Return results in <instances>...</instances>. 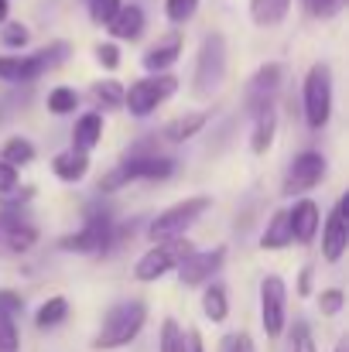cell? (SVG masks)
I'll list each match as a JSON object with an SVG mask.
<instances>
[{"label":"cell","instance_id":"23","mask_svg":"<svg viewBox=\"0 0 349 352\" xmlns=\"http://www.w3.org/2000/svg\"><path fill=\"white\" fill-rule=\"evenodd\" d=\"M209 123V110H189V113H182V117H175L168 126H165V140H171V144H182V140H189V137H195L202 126Z\"/></svg>","mask_w":349,"mask_h":352},{"label":"cell","instance_id":"6","mask_svg":"<svg viewBox=\"0 0 349 352\" xmlns=\"http://www.w3.org/2000/svg\"><path fill=\"white\" fill-rule=\"evenodd\" d=\"M213 206V199L209 195H192V199H182V202H175L171 209H165L161 216H154L151 219V226H147V236H151V243H161V239H175V236H185L199 219H202V212Z\"/></svg>","mask_w":349,"mask_h":352},{"label":"cell","instance_id":"4","mask_svg":"<svg viewBox=\"0 0 349 352\" xmlns=\"http://www.w3.org/2000/svg\"><path fill=\"white\" fill-rule=\"evenodd\" d=\"M175 93H178V79L171 72H147L144 79L130 82V89H123V107L130 110V117H151Z\"/></svg>","mask_w":349,"mask_h":352},{"label":"cell","instance_id":"34","mask_svg":"<svg viewBox=\"0 0 349 352\" xmlns=\"http://www.w3.org/2000/svg\"><path fill=\"white\" fill-rule=\"evenodd\" d=\"M0 352H21V336L14 325V315L0 311Z\"/></svg>","mask_w":349,"mask_h":352},{"label":"cell","instance_id":"25","mask_svg":"<svg viewBox=\"0 0 349 352\" xmlns=\"http://www.w3.org/2000/svg\"><path fill=\"white\" fill-rule=\"evenodd\" d=\"M284 246H291L288 209L274 212V216H271V223H267V230H264V236H260V250H284Z\"/></svg>","mask_w":349,"mask_h":352},{"label":"cell","instance_id":"37","mask_svg":"<svg viewBox=\"0 0 349 352\" xmlns=\"http://www.w3.org/2000/svg\"><path fill=\"white\" fill-rule=\"evenodd\" d=\"M302 3L308 7V14H312V17H319V21H329V17H332V14H336L343 3H346V0H302Z\"/></svg>","mask_w":349,"mask_h":352},{"label":"cell","instance_id":"29","mask_svg":"<svg viewBox=\"0 0 349 352\" xmlns=\"http://www.w3.org/2000/svg\"><path fill=\"white\" fill-rule=\"evenodd\" d=\"M89 96L103 107V110H116V107H123V86L116 82V79H103V82H93V89H89Z\"/></svg>","mask_w":349,"mask_h":352},{"label":"cell","instance_id":"35","mask_svg":"<svg viewBox=\"0 0 349 352\" xmlns=\"http://www.w3.org/2000/svg\"><path fill=\"white\" fill-rule=\"evenodd\" d=\"M343 305H346V291H343V287H326V291L319 294V311H322L326 318L339 315Z\"/></svg>","mask_w":349,"mask_h":352},{"label":"cell","instance_id":"26","mask_svg":"<svg viewBox=\"0 0 349 352\" xmlns=\"http://www.w3.org/2000/svg\"><path fill=\"white\" fill-rule=\"evenodd\" d=\"M69 318V301L62 298V294H55V298H48L41 308H38V315H34V325L45 332V329H55V325H62Z\"/></svg>","mask_w":349,"mask_h":352},{"label":"cell","instance_id":"27","mask_svg":"<svg viewBox=\"0 0 349 352\" xmlns=\"http://www.w3.org/2000/svg\"><path fill=\"white\" fill-rule=\"evenodd\" d=\"M0 157L7 164H14V168H24V164L34 161V144L28 137H7L3 147H0Z\"/></svg>","mask_w":349,"mask_h":352},{"label":"cell","instance_id":"16","mask_svg":"<svg viewBox=\"0 0 349 352\" xmlns=\"http://www.w3.org/2000/svg\"><path fill=\"white\" fill-rule=\"evenodd\" d=\"M281 79H284V65H281V62H264V65L253 72L250 86H246L250 107L257 110V107L271 103V100H274V93L281 89Z\"/></svg>","mask_w":349,"mask_h":352},{"label":"cell","instance_id":"19","mask_svg":"<svg viewBox=\"0 0 349 352\" xmlns=\"http://www.w3.org/2000/svg\"><path fill=\"white\" fill-rule=\"evenodd\" d=\"M89 171V151H79V147H69V151H59L52 157V175L65 185L72 182H83Z\"/></svg>","mask_w":349,"mask_h":352},{"label":"cell","instance_id":"31","mask_svg":"<svg viewBox=\"0 0 349 352\" xmlns=\"http://www.w3.org/2000/svg\"><path fill=\"white\" fill-rule=\"evenodd\" d=\"M195 10H199V0H165V17H168L171 24L192 21Z\"/></svg>","mask_w":349,"mask_h":352},{"label":"cell","instance_id":"41","mask_svg":"<svg viewBox=\"0 0 349 352\" xmlns=\"http://www.w3.org/2000/svg\"><path fill=\"white\" fill-rule=\"evenodd\" d=\"M178 352H206L202 332H199V329H185V332H182V349Z\"/></svg>","mask_w":349,"mask_h":352},{"label":"cell","instance_id":"14","mask_svg":"<svg viewBox=\"0 0 349 352\" xmlns=\"http://www.w3.org/2000/svg\"><path fill=\"white\" fill-rule=\"evenodd\" d=\"M319 226H322V256H326V263H339L346 256V246H349V199L346 195L329 209V219L319 223Z\"/></svg>","mask_w":349,"mask_h":352},{"label":"cell","instance_id":"28","mask_svg":"<svg viewBox=\"0 0 349 352\" xmlns=\"http://www.w3.org/2000/svg\"><path fill=\"white\" fill-rule=\"evenodd\" d=\"M45 107H48V113H55V117H69V113H76V107H79V93H76L72 86H55V89L45 96Z\"/></svg>","mask_w":349,"mask_h":352},{"label":"cell","instance_id":"40","mask_svg":"<svg viewBox=\"0 0 349 352\" xmlns=\"http://www.w3.org/2000/svg\"><path fill=\"white\" fill-rule=\"evenodd\" d=\"M223 352H257L253 336H250V332H236V336H230V339L223 342Z\"/></svg>","mask_w":349,"mask_h":352},{"label":"cell","instance_id":"15","mask_svg":"<svg viewBox=\"0 0 349 352\" xmlns=\"http://www.w3.org/2000/svg\"><path fill=\"white\" fill-rule=\"evenodd\" d=\"M319 223H322V212L312 199H298L291 209H288V226H291V243L298 246H312L315 236H319Z\"/></svg>","mask_w":349,"mask_h":352},{"label":"cell","instance_id":"22","mask_svg":"<svg viewBox=\"0 0 349 352\" xmlns=\"http://www.w3.org/2000/svg\"><path fill=\"white\" fill-rule=\"evenodd\" d=\"M202 315L213 322V325H223L230 318V294H226V284H216V280H206L202 284Z\"/></svg>","mask_w":349,"mask_h":352},{"label":"cell","instance_id":"2","mask_svg":"<svg viewBox=\"0 0 349 352\" xmlns=\"http://www.w3.org/2000/svg\"><path fill=\"white\" fill-rule=\"evenodd\" d=\"M175 175V161L165 154H127L116 168L100 178V192H120L130 182H165Z\"/></svg>","mask_w":349,"mask_h":352},{"label":"cell","instance_id":"44","mask_svg":"<svg viewBox=\"0 0 349 352\" xmlns=\"http://www.w3.org/2000/svg\"><path fill=\"white\" fill-rule=\"evenodd\" d=\"M7 14H10V3H7V0H0V24L7 21Z\"/></svg>","mask_w":349,"mask_h":352},{"label":"cell","instance_id":"12","mask_svg":"<svg viewBox=\"0 0 349 352\" xmlns=\"http://www.w3.org/2000/svg\"><path fill=\"white\" fill-rule=\"evenodd\" d=\"M226 263V246H213V250H192L182 256V263L175 267L178 280L185 287H202L206 280H213L220 274V267Z\"/></svg>","mask_w":349,"mask_h":352},{"label":"cell","instance_id":"43","mask_svg":"<svg viewBox=\"0 0 349 352\" xmlns=\"http://www.w3.org/2000/svg\"><path fill=\"white\" fill-rule=\"evenodd\" d=\"M295 291H298V298H308V294H312V267H302Z\"/></svg>","mask_w":349,"mask_h":352},{"label":"cell","instance_id":"5","mask_svg":"<svg viewBox=\"0 0 349 352\" xmlns=\"http://www.w3.org/2000/svg\"><path fill=\"white\" fill-rule=\"evenodd\" d=\"M69 58V45L65 41H55L34 55H0V79L3 82H31L38 79L41 72L62 65Z\"/></svg>","mask_w":349,"mask_h":352},{"label":"cell","instance_id":"20","mask_svg":"<svg viewBox=\"0 0 349 352\" xmlns=\"http://www.w3.org/2000/svg\"><path fill=\"white\" fill-rule=\"evenodd\" d=\"M107 31H110L114 38H120V41L140 38V34H144V10H140L137 3H120V10L107 21Z\"/></svg>","mask_w":349,"mask_h":352},{"label":"cell","instance_id":"7","mask_svg":"<svg viewBox=\"0 0 349 352\" xmlns=\"http://www.w3.org/2000/svg\"><path fill=\"white\" fill-rule=\"evenodd\" d=\"M192 250H195V246H192L189 236H175V239H161V243H154V246H151L147 253H140V260L134 263V280L151 284V280L171 274V270L182 263V256L192 253Z\"/></svg>","mask_w":349,"mask_h":352},{"label":"cell","instance_id":"42","mask_svg":"<svg viewBox=\"0 0 349 352\" xmlns=\"http://www.w3.org/2000/svg\"><path fill=\"white\" fill-rule=\"evenodd\" d=\"M14 185H21V182H17V168H14V164H7V161L0 157V195H3V192H10Z\"/></svg>","mask_w":349,"mask_h":352},{"label":"cell","instance_id":"32","mask_svg":"<svg viewBox=\"0 0 349 352\" xmlns=\"http://www.w3.org/2000/svg\"><path fill=\"white\" fill-rule=\"evenodd\" d=\"M182 349V325L175 318L161 322V336H158V352H178Z\"/></svg>","mask_w":349,"mask_h":352},{"label":"cell","instance_id":"10","mask_svg":"<svg viewBox=\"0 0 349 352\" xmlns=\"http://www.w3.org/2000/svg\"><path fill=\"white\" fill-rule=\"evenodd\" d=\"M260 325L267 339H281L288 329V287L277 274H267L260 280Z\"/></svg>","mask_w":349,"mask_h":352},{"label":"cell","instance_id":"33","mask_svg":"<svg viewBox=\"0 0 349 352\" xmlns=\"http://www.w3.org/2000/svg\"><path fill=\"white\" fill-rule=\"evenodd\" d=\"M288 339H291V352H319V346H315V336H312V325H308V322H295Z\"/></svg>","mask_w":349,"mask_h":352},{"label":"cell","instance_id":"21","mask_svg":"<svg viewBox=\"0 0 349 352\" xmlns=\"http://www.w3.org/2000/svg\"><path fill=\"white\" fill-rule=\"evenodd\" d=\"M103 113L100 110H89V113H83V117L76 120V126H72V147H79V151H93L100 140H103Z\"/></svg>","mask_w":349,"mask_h":352},{"label":"cell","instance_id":"11","mask_svg":"<svg viewBox=\"0 0 349 352\" xmlns=\"http://www.w3.org/2000/svg\"><path fill=\"white\" fill-rule=\"evenodd\" d=\"M38 243V226L21 216V209L0 206V256H21L34 250Z\"/></svg>","mask_w":349,"mask_h":352},{"label":"cell","instance_id":"30","mask_svg":"<svg viewBox=\"0 0 349 352\" xmlns=\"http://www.w3.org/2000/svg\"><path fill=\"white\" fill-rule=\"evenodd\" d=\"M0 41H3L10 52H24V45L31 41V31H28V24H21V21H3Z\"/></svg>","mask_w":349,"mask_h":352},{"label":"cell","instance_id":"9","mask_svg":"<svg viewBox=\"0 0 349 352\" xmlns=\"http://www.w3.org/2000/svg\"><path fill=\"white\" fill-rule=\"evenodd\" d=\"M114 233L116 230H114V223H110V216H107V212H89V216H86V223H83V230L62 236V239H59V246H62V250H69V253H93V256H100V253H107V250H110V243L116 239Z\"/></svg>","mask_w":349,"mask_h":352},{"label":"cell","instance_id":"24","mask_svg":"<svg viewBox=\"0 0 349 352\" xmlns=\"http://www.w3.org/2000/svg\"><path fill=\"white\" fill-rule=\"evenodd\" d=\"M291 10V0H250V21L257 28H277Z\"/></svg>","mask_w":349,"mask_h":352},{"label":"cell","instance_id":"45","mask_svg":"<svg viewBox=\"0 0 349 352\" xmlns=\"http://www.w3.org/2000/svg\"><path fill=\"white\" fill-rule=\"evenodd\" d=\"M336 352H349V342H346V339H343V342L336 346Z\"/></svg>","mask_w":349,"mask_h":352},{"label":"cell","instance_id":"39","mask_svg":"<svg viewBox=\"0 0 349 352\" xmlns=\"http://www.w3.org/2000/svg\"><path fill=\"white\" fill-rule=\"evenodd\" d=\"M0 311L21 315V311H24V298H21L17 291H10V287H0Z\"/></svg>","mask_w":349,"mask_h":352},{"label":"cell","instance_id":"17","mask_svg":"<svg viewBox=\"0 0 349 352\" xmlns=\"http://www.w3.org/2000/svg\"><path fill=\"white\" fill-rule=\"evenodd\" d=\"M178 55H182V34H165L158 45H151L147 52H144V58H140V65H144V72H168L175 62H178Z\"/></svg>","mask_w":349,"mask_h":352},{"label":"cell","instance_id":"1","mask_svg":"<svg viewBox=\"0 0 349 352\" xmlns=\"http://www.w3.org/2000/svg\"><path fill=\"white\" fill-rule=\"evenodd\" d=\"M144 322H147V305H144L140 298L120 301V305H114V308L103 315V325H100V332L93 336V346H89V349L114 352V349L130 346V342L140 336Z\"/></svg>","mask_w":349,"mask_h":352},{"label":"cell","instance_id":"13","mask_svg":"<svg viewBox=\"0 0 349 352\" xmlns=\"http://www.w3.org/2000/svg\"><path fill=\"white\" fill-rule=\"evenodd\" d=\"M326 171H329V164H326V157H322L319 151H302V154H295V161H291V168H288L284 195H305V192H312L315 185H322Z\"/></svg>","mask_w":349,"mask_h":352},{"label":"cell","instance_id":"38","mask_svg":"<svg viewBox=\"0 0 349 352\" xmlns=\"http://www.w3.org/2000/svg\"><path fill=\"white\" fill-rule=\"evenodd\" d=\"M93 55H96V62H100L103 69H116V65H120V48H116L114 41H100Z\"/></svg>","mask_w":349,"mask_h":352},{"label":"cell","instance_id":"36","mask_svg":"<svg viewBox=\"0 0 349 352\" xmlns=\"http://www.w3.org/2000/svg\"><path fill=\"white\" fill-rule=\"evenodd\" d=\"M120 3H123V0H89V21L107 28V21L120 10Z\"/></svg>","mask_w":349,"mask_h":352},{"label":"cell","instance_id":"8","mask_svg":"<svg viewBox=\"0 0 349 352\" xmlns=\"http://www.w3.org/2000/svg\"><path fill=\"white\" fill-rule=\"evenodd\" d=\"M302 107H305V123L312 130L329 126L332 120V72L329 65H312L302 86Z\"/></svg>","mask_w":349,"mask_h":352},{"label":"cell","instance_id":"3","mask_svg":"<svg viewBox=\"0 0 349 352\" xmlns=\"http://www.w3.org/2000/svg\"><path fill=\"white\" fill-rule=\"evenodd\" d=\"M226 79V38L220 31L206 34L199 58H195V76H192V93L199 100H209Z\"/></svg>","mask_w":349,"mask_h":352},{"label":"cell","instance_id":"18","mask_svg":"<svg viewBox=\"0 0 349 352\" xmlns=\"http://www.w3.org/2000/svg\"><path fill=\"white\" fill-rule=\"evenodd\" d=\"M274 137H277V110L271 103L257 107L253 110V130H250V151L253 154H267L274 147Z\"/></svg>","mask_w":349,"mask_h":352}]
</instances>
